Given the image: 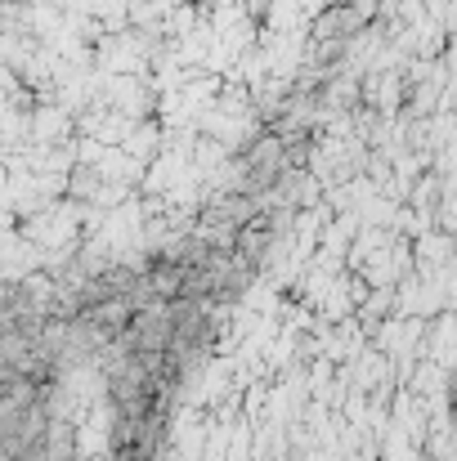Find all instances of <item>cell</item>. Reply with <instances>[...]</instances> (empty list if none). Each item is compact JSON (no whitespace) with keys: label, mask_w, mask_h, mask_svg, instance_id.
<instances>
[{"label":"cell","mask_w":457,"mask_h":461,"mask_svg":"<svg viewBox=\"0 0 457 461\" xmlns=\"http://www.w3.org/2000/svg\"><path fill=\"white\" fill-rule=\"evenodd\" d=\"M122 340L131 349H166L170 345V309L161 305V301L135 309L131 322H126V331H122Z\"/></svg>","instance_id":"obj_1"}]
</instances>
